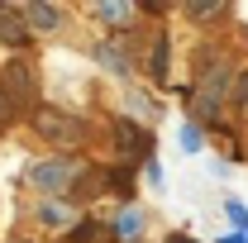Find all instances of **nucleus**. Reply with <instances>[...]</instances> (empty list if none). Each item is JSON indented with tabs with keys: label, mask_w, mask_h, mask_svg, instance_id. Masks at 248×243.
Segmentation results:
<instances>
[{
	"label": "nucleus",
	"mask_w": 248,
	"mask_h": 243,
	"mask_svg": "<svg viewBox=\"0 0 248 243\" xmlns=\"http://www.w3.org/2000/svg\"><path fill=\"white\" fill-rule=\"evenodd\" d=\"M77 177H81V162L77 157H43V162L29 167V182L38 191H48V196H67Z\"/></svg>",
	"instance_id": "f03ea898"
},
{
	"label": "nucleus",
	"mask_w": 248,
	"mask_h": 243,
	"mask_svg": "<svg viewBox=\"0 0 248 243\" xmlns=\"http://www.w3.org/2000/svg\"><path fill=\"white\" fill-rule=\"evenodd\" d=\"M19 243H29V239H19Z\"/></svg>",
	"instance_id": "412c9836"
},
{
	"label": "nucleus",
	"mask_w": 248,
	"mask_h": 243,
	"mask_svg": "<svg viewBox=\"0 0 248 243\" xmlns=\"http://www.w3.org/2000/svg\"><path fill=\"white\" fill-rule=\"evenodd\" d=\"M229 91L239 95V100H248V72H239V76H234V86H229Z\"/></svg>",
	"instance_id": "a211bd4d"
},
{
	"label": "nucleus",
	"mask_w": 248,
	"mask_h": 243,
	"mask_svg": "<svg viewBox=\"0 0 248 243\" xmlns=\"http://www.w3.org/2000/svg\"><path fill=\"white\" fill-rule=\"evenodd\" d=\"M148 72H153V81H162V76H167V33H157V43H153V62H148Z\"/></svg>",
	"instance_id": "9d476101"
},
{
	"label": "nucleus",
	"mask_w": 248,
	"mask_h": 243,
	"mask_svg": "<svg viewBox=\"0 0 248 243\" xmlns=\"http://www.w3.org/2000/svg\"><path fill=\"white\" fill-rule=\"evenodd\" d=\"M38 219H43V224H67V205H62V200H43Z\"/></svg>",
	"instance_id": "f8f14e48"
},
{
	"label": "nucleus",
	"mask_w": 248,
	"mask_h": 243,
	"mask_svg": "<svg viewBox=\"0 0 248 243\" xmlns=\"http://www.w3.org/2000/svg\"><path fill=\"white\" fill-rule=\"evenodd\" d=\"M224 210H229V224H239L234 234H248V205H244V200H229Z\"/></svg>",
	"instance_id": "ddd939ff"
},
{
	"label": "nucleus",
	"mask_w": 248,
	"mask_h": 243,
	"mask_svg": "<svg viewBox=\"0 0 248 243\" xmlns=\"http://www.w3.org/2000/svg\"><path fill=\"white\" fill-rule=\"evenodd\" d=\"M95 234H100V224H95V219H81V229H72L67 243H95Z\"/></svg>",
	"instance_id": "4468645a"
},
{
	"label": "nucleus",
	"mask_w": 248,
	"mask_h": 243,
	"mask_svg": "<svg viewBox=\"0 0 248 243\" xmlns=\"http://www.w3.org/2000/svg\"><path fill=\"white\" fill-rule=\"evenodd\" d=\"M19 15H24V24H29V33H48L62 24V10L58 5H19Z\"/></svg>",
	"instance_id": "0eeeda50"
},
{
	"label": "nucleus",
	"mask_w": 248,
	"mask_h": 243,
	"mask_svg": "<svg viewBox=\"0 0 248 243\" xmlns=\"http://www.w3.org/2000/svg\"><path fill=\"white\" fill-rule=\"evenodd\" d=\"M219 243H248V234H224Z\"/></svg>",
	"instance_id": "6ab92c4d"
},
{
	"label": "nucleus",
	"mask_w": 248,
	"mask_h": 243,
	"mask_svg": "<svg viewBox=\"0 0 248 243\" xmlns=\"http://www.w3.org/2000/svg\"><path fill=\"white\" fill-rule=\"evenodd\" d=\"M229 86H234V76H229L224 62H215L210 72H201V81H196V115L201 120H219V105H224Z\"/></svg>",
	"instance_id": "20e7f679"
},
{
	"label": "nucleus",
	"mask_w": 248,
	"mask_h": 243,
	"mask_svg": "<svg viewBox=\"0 0 248 243\" xmlns=\"http://www.w3.org/2000/svg\"><path fill=\"white\" fill-rule=\"evenodd\" d=\"M115 143H120L124 157H148V129L134 120H120L115 124Z\"/></svg>",
	"instance_id": "39448f33"
},
{
	"label": "nucleus",
	"mask_w": 248,
	"mask_h": 243,
	"mask_svg": "<svg viewBox=\"0 0 248 243\" xmlns=\"http://www.w3.org/2000/svg\"><path fill=\"white\" fill-rule=\"evenodd\" d=\"M186 15L191 19H215V15H224V5H186Z\"/></svg>",
	"instance_id": "dca6fc26"
},
{
	"label": "nucleus",
	"mask_w": 248,
	"mask_h": 243,
	"mask_svg": "<svg viewBox=\"0 0 248 243\" xmlns=\"http://www.w3.org/2000/svg\"><path fill=\"white\" fill-rule=\"evenodd\" d=\"M143 177L153 186H162V162H157V157H143Z\"/></svg>",
	"instance_id": "f3484780"
},
{
	"label": "nucleus",
	"mask_w": 248,
	"mask_h": 243,
	"mask_svg": "<svg viewBox=\"0 0 248 243\" xmlns=\"http://www.w3.org/2000/svg\"><path fill=\"white\" fill-rule=\"evenodd\" d=\"M33 33L24 24V15H19V5H0V43H10V48H24Z\"/></svg>",
	"instance_id": "423d86ee"
},
{
	"label": "nucleus",
	"mask_w": 248,
	"mask_h": 243,
	"mask_svg": "<svg viewBox=\"0 0 248 243\" xmlns=\"http://www.w3.org/2000/svg\"><path fill=\"white\" fill-rule=\"evenodd\" d=\"M33 129H38L53 148H77V143L86 138V124L77 120V115H67V110H38V115H33Z\"/></svg>",
	"instance_id": "7ed1b4c3"
},
{
	"label": "nucleus",
	"mask_w": 248,
	"mask_h": 243,
	"mask_svg": "<svg viewBox=\"0 0 248 243\" xmlns=\"http://www.w3.org/2000/svg\"><path fill=\"white\" fill-rule=\"evenodd\" d=\"M115 234L134 243V239H139V234H143V214L134 210V205H124V210H120V219H115Z\"/></svg>",
	"instance_id": "6e6552de"
},
{
	"label": "nucleus",
	"mask_w": 248,
	"mask_h": 243,
	"mask_svg": "<svg viewBox=\"0 0 248 243\" xmlns=\"http://www.w3.org/2000/svg\"><path fill=\"white\" fill-rule=\"evenodd\" d=\"M167 243H196V239H182V234H177V239H167Z\"/></svg>",
	"instance_id": "aec40b11"
},
{
	"label": "nucleus",
	"mask_w": 248,
	"mask_h": 243,
	"mask_svg": "<svg viewBox=\"0 0 248 243\" xmlns=\"http://www.w3.org/2000/svg\"><path fill=\"white\" fill-rule=\"evenodd\" d=\"M0 95H5L10 115L33 110V100H38V81H33V67H29V62H5V67H0Z\"/></svg>",
	"instance_id": "f257e3e1"
},
{
	"label": "nucleus",
	"mask_w": 248,
	"mask_h": 243,
	"mask_svg": "<svg viewBox=\"0 0 248 243\" xmlns=\"http://www.w3.org/2000/svg\"><path fill=\"white\" fill-rule=\"evenodd\" d=\"M95 58L105 62V67H110L115 76H129V58H124V53L115 48V43H100V48H95Z\"/></svg>",
	"instance_id": "1a4fd4ad"
},
{
	"label": "nucleus",
	"mask_w": 248,
	"mask_h": 243,
	"mask_svg": "<svg viewBox=\"0 0 248 243\" xmlns=\"http://www.w3.org/2000/svg\"><path fill=\"white\" fill-rule=\"evenodd\" d=\"M201 143H205V138H201V129H196V124H182V148H186V152H201Z\"/></svg>",
	"instance_id": "2eb2a0df"
},
{
	"label": "nucleus",
	"mask_w": 248,
	"mask_h": 243,
	"mask_svg": "<svg viewBox=\"0 0 248 243\" xmlns=\"http://www.w3.org/2000/svg\"><path fill=\"white\" fill-rule=\"evenodd\" d=\"M95 15H100L105 24H129L134 10H129V5H95Z\"/></svg>",
	"instance_id": "9b49d317"
}]
</instances>
